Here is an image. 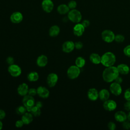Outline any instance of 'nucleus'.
I'll return each mask as SVG.
<instances>
[{
	"mask_svg": "<svg viewBox=\"0 0 130 130\" xmlns=\"http://www.w3.org/2000/svg\"><path fill=\"white\" fill-rule=\"evenodd\" d=\"M119 73L117 67L112 66L106 67L103 72L102 77L104 81L110 83L114 81V80L119 76Z\"/></svg>",
	"mask_w": 130,
	"mask_h": 130,
	"instance_id": "obj_1",
	"label": "nucleus"
},
{
	"mask_svg": "<svg viewBox=\"0 0 130 130\" xmlns=\"http://www.w3.org/2000/svg\"><path fill=\"white\" fill-rule=\"evenodd\" d=\"M116 61V56L111 52H107L101 56V63L105 67H108L112 66Z\"/></svg>",
	"mask_w": 130,
	"mask_h": 130,
	"instance_id": "obj_2",
	"label": "nucleus"
},
{
	"mask_svg": "<svg viewBox=\"0 0 130 130\" xmlns=\"http://www.w3.org/2000/svg\"><path fill=\"white\" fill-rule=\"evenodd\" d=\"M68 18L74 23H79L82 19V15L81 12L76 10L72 9L70 10L68 13Z\"/></svg>",
	"mask_w": 130,
	"mask_h": 130,
	"instance_id": "obj_3",
	"label": "nucleus"
},
{
	"mask_svg": "<svg viewBox=\"0 0 130 130\" xmlns=\"http://www.w3.org/2000/svg\"><path fill=\"white\" fill-rule=\"evenodd\" d=\"M35 99L32 96L26 94L22 99L23 105L26 107L27 111L30 112L31 108L35 106Z\"/></svg>",
	"mask_w": 130,
	"mask_h": 130,
	"instance_id": "obj_4",
	"label": "nucleus"
},
{
	"mask_svg": "<svg viewBox=\"0 0 130 130\" xmlns=\"http://www.w3.org/2000/svg\"><path fill=\"white\" fill-rule=\"evenodd\" d=\"M80 74V69L76 65L70 66L67 70V75L71 79L77 78Z\"/></svg>",
	"mask_w": 130,
	"mask_h": 130,
	"instance_id": "obj_5",
	"label": "nucleus"
},
{
	"mask_svg": "<svg viewBox=\"0 0 130 130\" xmlns=\"http://www.w3.org/2000/svg\"><path fill=\"white\" fill-rule=\"evenodd\" d=\"M101 36L104 42L109 43L112 42L114 40L115 35L112 30L106 29L102 31Z\"/></svg>",
	"mask_w": 130,
	"mask_h": 130,
	"instance_id": "obj_6",
	"label": "nucleus"
},
{
	"mask_svg": "<svg viewBox=\"0 0 130 130\" xmlns=\"http://www.w3.org/2000/svg\"><path fill=\"white\" fill-rule=\"evenodd\" d=\"M8 70L9 74L14 77H18L21 74V69L20 67L15 64L9 65Z\"/></svg>",
	"mask_w": 130,
	"mask_h": 130,
	"instance_id": "obj_7",
	"label": "nucleus"
},
{
	"mask_svg": "<svg viewBox=\"0 0 130 130\" xmlns=\"http://www.w3.org/2000/svg\"><path fill=\"white\" fill-rule=\"evenodd\" d=\"M110 91L113 94L118 96L122 92V88L120 84L114 82L110 85Z\"/></svg>",
	"mask_w": 130,
	"mask_h": 130,
	"instance_id": "obj_8",
	"label": "nucleus"
},
{
	"mask_svg": "<svg viewBox=\"0 0 130 130\" xmlns=\"http://www.w3.org/2000/svg\"><path fill=\"white\" fill-rule=\"evenodd\" d=\"M103 108L108 111H113L117 108V104L114 100H107L104 102Z\"/></svg>",
	"mask_w": 130,
	"mask_h": 130,
	"instance_id": "obj_9",
	"label": "nucleus"
},
{
	"mask_svg": "<svg viewBox=\"0 0 130 130\" xmlns=\"http://www.w3.org/2000/svg\"><path fill=\"white\" fill-rule=\"evenodd\" d=\"M41 6L44 11L46 13H50L53 9L54 4L51 0H43Z\"/></svg>",
	"mask_w": 130,
	"mask_h": 130,
	"instance_id": "obj_10",
	"label": "nucleus"
},
{
	"mask_svg": "<svg viewBox=\"0 0 130 130\" xmlns=\"http://www.w3.org/2000/svg\"><path fill=\"white\" fill-rule=\"evenodd\" d=\"M58 76L54 73L49 74L47 77V83L50 87H54L57 82Z\"/></svg>",
	"mask_w": 130,
	"mask_h": 130,
	"instance_id": "obj_11",
	"label": "nucleus"
},
{
	"mask_svg": "<svg viewBox=\"0 0 130 130\" xmlns=\"http://www.w3.org/2000/svg\"><path fill=\"white\" fill-rule=\"evenodd\" d=\"M75 48V43L71 41H67L63 43L62 45V50L65 53H70L73 51Z\"/></svg>",
	"mask_w": 130,
	"mask_h": 130,
	"instance_id": "obj_12",
	"label": "nucleus"
},
{
	"mask_svg": "<svg viewBox=\"0 0 130 130\" xmlns=\"http://www.w3.org/2000/svg\"><path fill=\"white\" fill-rule=\"evenodd\" d=\"M23 15L20 12H13L10 16V20L13 23H19L23 20Z\"/></svg>",
	"mask_w": 130,
	"mask_h": 130,
	"instance_id": "obj_13",
	"label": "nucleus"
},
{
	"mask_svg": "<svg viewBox=\"0 0 130 130\" xmlns=\"http://www.w3.org/2000/svg\"><path fill=\"white\" fill-rule=\"evenodd\" d=\"M85 30V27L82 23H77L73 27V33L77 37L81 36Z\"/></svg>",
	"mask_w": 130,
	"mask_h": 130,
	"instance_id": "obj_14",
	"label": "nucleus"
},
{
	"mask_svg": "<svg viewBox=\"0 0 130 130\" xmlns=\"http://www.w3.org/2000/svg\"><path fill=\"white\" fill-rule=\"evenodd\" d=\"M37 90L38 95L43 99H46L49 96V91L45 87L39 86L37 88Z\"/></svg>",
	"mask_w": 130,
	"mask_h": 130,
	"instance_id": "obj_15",
	"label": "nucleus"
},
{
	"mask_svg": "<svg viewBox=\"0 0 130 130\" xmlns=\"http://www.w3.org/2000/svg\"><path fill=\"white\" fill-rule=\"evenodd\" d=\"M28 86L26 83H23L20 84L17 88V92L21 96H25L28 94Z\"/></svg>",
	"mask_w": 130,
	"mask_h": 130,
	"instance_id": "obj_16",
	"label": "nucleus"
},
{
	"mask_svg": "<svg viewBox=\"0 0 130 130\" xmlns=\"http://www.w3.org/2000/svg\"><path fill=\"white\" fill-rule=\"evenodd\" d=\"M87 97L91 101H96L99 98V91L95 88H90L87 92Z\"/></svg>",
	"mask_w": 130,
	"mask_h": 130,
	"instance_id": "obj_17",
	"label": "nucleus"
},
{
	"mask_svg": "<svg viewBox=\"0 0 130 130\" xmlns=\"http://www.w3.org/2000/svg\"><path fill=\"white\" fill-rule=\"evenodd\" d=\"M115 119L119 122H122L127 119V115L123 111H118L115 113Z\"/></svg>",
	"mask_w": 130,
	"mask_h": 130,
	"instance_id": "obj_18",
	"label": "nucleus"
},
{
	"mask_svg": "<svg viewBox=\"0 0 130 130\" xmlns=\"http://www.w3.org/2000/svg\"><path fill=\"white\" fill-rule=\"evenodd\" d=\"M48 63V58L45 55H41L37 59V64L40 67H45Z\"/></svg>",
	"mask_w": 130,
	"mask_h": 130,
	"instance_id": "obj_19",
	"label": "nucleus"
},
{
	"mask_svg": "<svg viewBox=\"0 0 130 130\" xmlns=\"http://www.w3.org/2000/svg\"><path fill=\"white\" fill-rule=\"evenodd\" d=\"M117 70L119 74L122 75H127L129 72V68L126 64L124 63H121L118 65L117 67Z\"/></svg>",
	"mask_w": 130,
	"mask_h": 130,
	"instance_id": "obj_20",
	"label": "nucleus"
},
{
	"mask_svg": "<svg viewBox=\"0 0 130 130\" xmlns=\"http://www.w3.org/2000/svg\"><path fill=\"white\" fill-rule=\"evenodd\" d=\"M21 120L24 123V124H29L33 120V115L31 113H29V112H26L22 115Z\"/></svg>",
	"mask_w": 130,
	"mask_h": 130,
	"instance_id": "obj_21",
	"label": "nucleus"
},
{
	"mask_svg": "<svg viewBox=\"0 0 130 130\" xmlns=\"http://www.w3.org/2000/svg\"><path fill=\"white\" fill-rule=\"evenodd\" d=\"M110 97V92L106 89H102L99 92V98L100 99L104 102L109 99Z\"/></svg>",
	"mask_w": 130,
	"mask_h": 130,
	"instance_id": "obj_22",
	"label": "nucleus"
},
{
	"mask_svg": "<svg viewBox=\"0 0 130 130\" xmlns=\"http://www.w3.org/2000/svg\"><path fill=\"white\" fill-rule=\"evenodd\" d=\"M57 11L61 15H64L69 13L70 11V8L66 4H61L57 7Z\"/></svg>",
	"mask_w": 130,
	"mask_h": 130,
	"instance_id": "obj_23",
	"label": "nucleus"
},
{
	"mask_svg": "<svg viewBox=\"0 0 130 130\" xmlns=\"http://www.w3.org/2000/svg\"><path fill=\"white\" fill-rule=\"evenodd\" d=\"M60 32V28L57 25L52 26L49 30V35L50 37H55L58 35Z\"/></svg>",
	"mask_w": 130,
	"mask_h": 130,
	"instance_id": "obj_24",
	"label": "nucleus"
},
{
	"mask_svg": "<svg viewBox=\"0 0 130 130\" xmlns=\"http://www.w3.org/2000/svg\"><path fill=\"white\" fill-rule=\"evenodd\" d=\"M89 59L92 63L98 64L101 62V56L97 53H92L89 56Z\"/></svg>",
	"mask_w": 130,
	"mask_h": 130,
	"instance_id": "obj_25",
	"label": "nucleus"
},
{
	"mask_svg": "<svg viewBox=\"0 0 130 130\" xmlns=\"http://www.w3.org/2000/svg\"><path fill=\"white\" fill-rule=\"evenodd\" d=\"M39 76L37 72H31L27 75V79L30 82H36L39 79Z\"/></svg>",
	"mask_w": 130,
	"mask_h": 130,
	"instance_id": "obj_26",
	"label": "nucleus"
},
{
	"mask_svg": "<svg viewBox=\"0 0 130 130\" xmlns=\"http://www.w3.org/2000/svg\"><path fill=\"white\" fill-rule=\"evenodd\" d=\"M85 64V60L83 57L81 56L78 57L75 60V64L76 66H77L79 68H83Z\"/></svg>",
	"mask_w": 130,
	"mask_h": 130,
	"instance_id": "obj_27",
	"label": "nucleus"
},
{
	"mask_svg": "<svg viewBox=\"0 0 130 130\" xmlns=\"http://www.w3.org/2000/svg\"><path fill=\"white\" fill-rule=\"evenodd\" d=\"M30 113L34 116H36V117L39 116L41 114V108H40L36 106H34L32 107L31 110L30 111Z\"/></svg>",
	"mask_w": 130,
	"mask_h": 130,
	"instance_id": "obj_28",
	"label": "nucleus"
},
{
	"mask_svg": "<svg viewBox=\"0 0 130 130\" xmlns=\"http://www.w3.org/2000/svg\"><path fill=\"white\" fill-rule=\"evenodd\" d=\"M27 110L26 107L23 105V106H20L18 107L16 109V113L18 115H23L25 113H26Z\"/></svg>",
	"mask_w": 130,
	"mask_h": 130,
	"instance_id": "obj_29",
	"label": "nucleus"
},
{
	"mask_svg": "<svg viewBox=\"0 0 130 130\" xmlns=\"http://www.w3.org/2000/svg\"><path fill=\"white\" fill-rule=\"evenodd\" d=\"M124 39H125V38L123 35L118 34L115 36L114 40L115 41V42L117 43H122L124 41Z\"/></svg>",
	"mask_w": 130,
	"mask_h": 130,
	"instance_id": "obj_30",
	"label": "nucleus"
},
{
	"mask_svg": "<svg viewBox=\"0 0 130 130\" xmlns=\"http://www.w3.org/2000/svg\"><path fill=\"white\" fill-rule=\"evenodd\" d=\"M68 6L70 8V9H71V10L74 9L77 7V3L76 1L72 0L69 2Z\"/></svg>",
	"mask_w": 130,
	"mask_h": 130,
	"instance_id": "obj_31",
	"label": "nucleus"
},
{
	"mask_svg": "<svg viewBox=\"0 0 130 130\" xmlns=\"http://www.w3.org/2000/svg\"><path fill=\"white\" fill-rule=\"evenodd\" d=\"M124 98L126 101H130V88H127L124 92Z\"/></svg>",
	"mask_w": 130,
	"mask_h": 130,
	"instance_id": "obj_32",
	"label": "nucleus"
},
{
	"mask_svg": "<svg viewBox=\"0 0 130 130\" xmlns=\"http://www.w3.org/2000/svg\"><path fill=\"white\" fill-rule=\"evenodd\" d=\"M123 53L127 57H130V45H128L123 49Z\"/></svg>",
	"mask_w": 130,
	"mask_h": 130,
	"instance_id": "obj_33",
	"label": "nucleus"
},
{
	"mask_svg": "<svg viewBox=\"0 0 130 130\" xmlns=\"http://www.w3.org/2000/svg\"><path fill=\"white\" fill-rule=\"evenodd\" d=\"M122 127L124 129H129L130 128V122H129V120L127 121L126 120L122 122Z\"/></svg>",
	"mask_w": 130,
	"mask_h": 130,
	"instance_id": "obj_34",
	"label": "nucleus"
},
{
	"mask_svg": "<svg viewBox=\"0 0 130 130\" xmlns=\"http://www.w3.org/2000/svg\"><path fill=\"white\" fill-rule=\"evenodd\" d=\"M37 94V90L36 89L34 88H31L28 89V94L31 95V96H35Z\"/></svg>",
	"mask_w": 130,
	"mask_h": 130,
	"instance_id": "obj_35",
	"label": "nucleus"
},
{
	"mask_svg": "<svg viewBox=\"0 0 130 130\" xmlns=\"http://www.w3.org/2000/svg\"><path fill=\"white\" fill-rule=\"evenodd\" d=\"M108 128L110 130H115L116 129V124L113 121H110L108 123Z\"/></svg>",
	"mask_w": 130,
	"mask_h": 130,
	"instance_id": "obj_36",
	"label": "nucleus"
},
{
	"mask_svg": "<svg viewBox=\"0 0 130 130\" xmlns=\"http://www.w3.org/2000/svg\"><path fill=\"white\" fill-rule=\"evenodd\" d=\"M74 43H75V48L77 49H81L82 48L83 46V44L81 42L78 41Z\"/></svg>",
	"mask_w": 130,
	"mask_h": 130,
	"instance_id": "obj_37",
	"label": "nucleus"
},
{
	"mask_svg": "<svg viewBox=\"0 0 130 130\" xmlns=\"http://www.w3.org/2000/svg\"><path fill=\"white\" fill-rule=\"evenodd\" d=\"M6 62H7V63L9 65L14 64V59L13 57L12 56H8L7 59H6Z\"/></svg>",
	"mask_w": 130,
	"mask_h": 130,
	"instance_id": "obj_38",
	"label": "nucleus"
},
{
	"mask_svg": "<svg viewBox=\"0 0 130 130\" xmlns=\"http://www.w3.org/2000/svg\"><path fill=\"white\" fill-rule=\"evenodd\" d=\"M23 124H24V123L23 122V121L21 119L16 121V122L15 123V126H16V127H17L18 128H20V127H22Z\"/></svg>",
	"mask_w": 130,
	"mask_h": 130,
	"instance_id": "obj_39",
	"label": "nucleus"
},
{
	"mask_svg": "<svg viewBox=\"0 0 130 130\" xmlns=\"http://www.w3.org/2000/svg\"><path fill=\"white\" fill-rule=\"evenodd\" d=\"M124 109L127 111H130V101H127V102H126L124 103Z\"/></svg>",
	"mask_w": 130,
	"mask_h": 130,
	"instance_id": "obj_40",
	"label": "nucleus"
},
{
	"mask_svg": "<svg viewBox=\"0 0 130 130\" xmlns=\"http://www.w3.org/2000/svg\"><path fill=\"white\" fill-rule=\"evenodd\" d=\"M81 23L85 28L87 27L90 25V22L88 20H84Z\"/></svg>",
	"mask_w": 130,
	"mask_h": 130,
	"instance_id": "obj_41",
	"label": "nucleus"
},
{
	"mask_svg": "<svg viewBox=\"0 0 130 130\" xmlns=\"http://www.w3.org/2000/svg\"><path fill=\"white\" fill-rule=\"evenodd\" d=\"M6 116L5 112L2 109H0V120L3 119Z\"/></svg>",
	"mask_w": 130,
	"mask_h": 130,
	"instance_id": "obj_42",
	"label": "nucleus"
},
{
	"mask_svg": "<svg viewBox=\"0 0 130 130\" xmlns=\"http://www.w3.org/2000/svg\"><path fill=\"white\" fill-rule=\"evenodd\" d=\"M114 82H116V83H119V84H121L122 82V81H123V79H122V78L121 77H120L119 76H118L115 80H114Z\"/></svg>",
	"mask_w": 130,
	"mask_h": 130,
	"instance_id": "obj_43",
	"label": "nucleus"
},
{
	"mask_svg": "<svg viewBox=\"0 0 130 130\" xmlns=\"http://www.w3.org/2000/svg\"><path fill=\"white\" fill-rule=\"evenodd\" d=\"M35 106L40 108H41L43 107V103L41 101H38L36 103Z\"/></svg>",
	"mask_w": 130,
	"mask_h": 130,
	"instance_id": "obj_44",
	"label": "nucleus"
},
{
	"mask_svg": "<svg viewBox=\"0 0 130 130\" xmlns=\"http://www.w3.org/2000/svg\"><path fill=\"white\" fill-rule=\"evenodd\" d=\"M127 119H128V120L130 121V111H129V112L127 115Z\"/></svg>",
	"mask_w": 130,
	"mask_h": 130,
	"instance_id": "obj_45",
	"label": "nucleus"
},
{
	"mask_svg": "<svg viewBox=\"0 0 130 130\" xmlns=\"http://www.w3.org/2000/svg\"><path fill=\"white\" fill-rule=\"evenodd\" d=\"M3 126V124L2 122L0 120V130H1V129H2Z\"/></svg>",
	"mask_w": 130,
	"mask_h": 130,
	"instance_id": "obj_46",
	"label": "nucleus"
}]
</instances>
